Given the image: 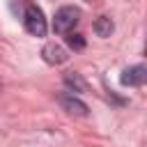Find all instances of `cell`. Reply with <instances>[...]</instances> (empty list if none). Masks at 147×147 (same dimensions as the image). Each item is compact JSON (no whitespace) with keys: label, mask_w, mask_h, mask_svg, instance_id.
Here are the masks:
<instances>
[{"label":"cell","mask_w":147,"mask_h":147,"mask_svg":"<svg viewBox=\"0 0 147 147\" xmlns=\"http://www.w3.org/2000/svg\"><path fill=\"white\" fill-rule=\"evenodd\" d=\"M23 25L25 30L32 34V37H44L48 25H46V18H44V11L34 5V2H28L25 5V11H23Z\"/></svg>","instance_id":"1"},{"label":"cell","mask_w":147,"mask_h":147,"mask_svg":"<svg viewBox=\"0 0 147 147\" xmlns=\"http://www.w3.org/2000/svg\"><path fill=\"white\" fill-rule=\"evenodd\" d=\"M78 21H80V9L78 7H71V5L60 7L55 11V18H53V30L57 34H69L78 25Z\"/></svg>","instance_id":"2"},{"label":"cell","mask_w":147,"mask_h":147,"mask_svg":"<svg viewBox=\"0 0 147 147\" xmlns=\"http://www.w3.org/2000/svg\"><path fill=\"white\" fill-rule=\"evenodd\" d=\"M145 80H147V67H145V64L129 67V69H124L122 76H119V83H122L124 87H140Z\"/></svg>","instance_id":"3"},{"label":"cell","mask_w":147,"mask_h":147,"mask_svg":"<svg viewBox=\"0 0 147 147\" xmlns=\"http://www.w3.org/2000/svg\"><path fill=\"white\" fill-rule=\"evenodd\" d=\"M57 101H60V106H62V110H67L69 115H76V117H87V106H85V101H80L78 96H74L71 92H67V94H60L57 96Z\"/></svg>","instance_id":"4"},{"label":"cell","mask_w":147,"mask_h":147,"mask_svg":"<svg viewBox=\"0 0 147 147\" xmlns=\"http://www.w3.org/2000/svg\"><path fill=\"white\" fill-rule=\"evenodd\" d=\"M41 57H44V62H48V64H64L67 60H69V53L60 46V44H55V41H51V44H46L44 48H41Z\"/></svg>","instance_id":"5"},{"label":"cell","mask_w":147,"mask_h":147,"mask_svg":"<svg viewBox=\"0 0 147 147\" xmlns=\"http://www.w3.org/2000/svg\"><path fill=\"white\" fill-rule=\"evenodd\" d=\"M113 30H115V23H113L110 16H99V18L94 21V32H96V37L106 39V37L113 34Z\"/></svg>","instance_id":"6"},{"label":"cell","mask_w":147,"mask_h":147,"mask_svg":"<svg viewBox=\"0 0 147 147\" xmlns=\"http://www.w3.org/2000/svg\"><path fill=\"white\" fill-rule=\"evenodd\" d=\"M64 85L71 90V94H74V92H85V90H87V83H85L83 76L76 74V71H67V74H64Z\"/></svg>","instance_id":"7"},{"label":"cell","mask_w":147,"mask_h":147,"mask_svg":"<svg viewBox=\"0 0 147 147\" xmlns=\"http://www.w3.org/2000/svg\"><path fill=\"white\" fill-rule=\"evenodd\" d=\"M67 44H69V48H74V51H83V48H85V37L78 34V32H69Z\"/></svg>","instance_id":"8"}]
</instances>
